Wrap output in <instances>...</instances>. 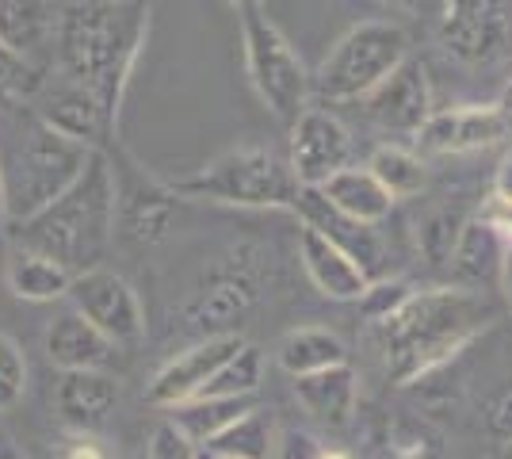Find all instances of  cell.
<instances>
[{"label":"cell","instance_id":"1","mask_svg":"<svg viewBox=\"0 0 512 459\" xmlns=\"http://www.w3.org/2000/svg\"><path fill=\"white\" fill-rule=\"evenodd\" d=\"M150 35V4L146 0H73L58 16V62L62 73L85 85L111 119L134 73V62Z\"/></svg>","mask_w":512,"mask_h":459},{"label":"cell","instance_id":"2","mask_svg":"<svg viewBox=\"0 0 512 459\" xmlns=\"http://www.w3.org/2000/svg\"><path fill=\"white\" fill-rule=\"evenodd\" d=\"M493 318L497 310L467 287L417 291L390 322L379 326L386 372L402 387L440 372L455 352H463L482 329L493 326Z\"/></svg>","mask_w":512,"mask_h":459},{"label":"cell","instance_id":"3","mask_svg":"<svg viewBox=\"0 0 512 459\" xmlns=\"http://www.w3.org/2000/svg\"><path fill=\"white\" fill-rule=\"evenodd\" d=\"M119 222V180L104 150L92 153L88 169L39 215L16 222L20 245L65 264L73 276L104 261Z\"/></svg>","mask_w":512,"mask_h":459},{"label":"cell","instance_id":"4","mask_svg":"<svg viewBox=\"0 0 512 459\" xmlns=\"http://www.w3.org/2000/svg\"><path fill=\"white\" fill-rule=\"evenodd\" d=\"M172 192L195 203H222L245 211H299L302 184L291 161L268 146H234L207 161L195 176L172 180Z\"/></svg>","mask_w":512,"mask_h":459},{"label":"cell","instance_id":"5","mask_svg":"<svg viewBox=\"0 0 512 459\" xmlns=\"http://www.w3.org/2000/svg\"><path fill=\"white\" fill-rule=\"evenodd\" d=\"M409 58V35L398 23L367 20L329 46L314 73V92L329 104H360Z\"/></svg>","mask_w":512,"mask_h":459},{"label":"cell","instance_id":"6","mask_svg":"<svg viewBox=\"0 0 512 459\" xmlns=\"http://www.w3.org/2000/svg\"><path fill=\"white\" fill-rule=\"evenodd\" d=\"M96 146H85L77 138H65L46 123H31V131L16 146L12 173H4L8 184V215L12 222H23L39 215L46 203L62 196L65 188L77 184V176L88 169Z\"/></svg>","mask_w":512,"mask_h":459},{"label":"cell","instance_id":"7","mask_svg":"<svg viewBox=\"0 0 512 459\" xmlns=\"http://www.w3.org/2000/svg\"><path fill=\"white\" fill-rule=\"evenodd\" d=\"M241 54H245V73H249L256 100L272 111L279 123L291 127L306 111L314 73L302 66L299 50L264 16V8L241 12Z\"/></svg>","mask_w":512,"mask_h":459},{"label":"cell","instance_id":"8","mask_svg":"<svg viewBox=\"0 0 512 459\" xmlns=\"http://www.w3.org/2000/svg\"><path fill=\"white\" fill-rule=\"evenodd\" d=\"M260 261L264 257L256 245H230L180 310L184 326L203 333V337L234 333L237 322L260 299V284H264V264Z\"/></svg>","mask_w":512,"mask_h":459},{"label":"cell","instance_id":"9","mask_svg":"<svg viewBox=\"0 0 512 459\" xmlns=\"http://www.w3.org/2000/svg\"><path fill=\"white\" fill-rule=\"evenodd\" d=\"M436 35L451 62L467 69L497 66L512 50V0H444Z\"/></svg>","mask_w":512,"mask_h":459},{"label":"cell","instance_id":"10","mask_svg":"<svg viewBox=\"0 0 512 459\" xmlns=\"http://www.w3.org/2000/svg\"><path fill=\"white\" fill-rule=\"evenodd\" d=\"M65 299L73 303L77 314H85L115 349L146 337V306L138 299V291L130 287V280H123L111 268L96 264V268L77 272Z\"/></svg>","mask_w":512,"mask_h":459},{"label":"cell","instance_id":"11","mask_svg":"<svg viewBox=\"0 0 512 459\" xmlns=\"http://www.w3.org/2000/svg\"><path fill=\"white\" fill-rule=\"evenodd\" d=\"M245 349V337L237 333H218V337H199L195 345H188L184 352H176L172 360H165L153 379L146 383V402L161 406V410H176L184 402H192L195 394L211 383V375Z\"/></svg>","mask_w":512,"mask_h":459},{"label":"cell","instance_id":"12","mask_svg":"<svg viewBox=\"0 0 512 459\" xmlns=\"http://www.w3.org/2000/svg\"><path fill=\"white\" fill-rule=\"evenodd\" d=\"M291 173L302 188H321L329 176L352 165V134L333 111L306 108L291 123Z\"/></svg>","mask_w":512,"mask_h":459},{"label":"cell","instance_id":"13","mask_svg":"<svg viewBox=\"0 0 512 459\" xmlns=\"http://www.w3.org/2000/svg\"><path fill=\"white\" fill-rule=\"evenodd\" d=\"M512 142L497 104H463L451 111H432L421 131L413 134V150L421 157H463Z\"/></svg>","mask_w":512,"mask_h":459},{"label":"cell","instance_id":"14","mask_svg":"<svg viewBox=\"0 0 512 459\" xmlns=\"http://www.w3.org/2000/svg\"><path fill=\"white\" fill-rule=\"evenodd\" d=\"M363 115L390 134H417L432 119V85L421 58L409 54L371 96H363Z\"/></svg>","mask_w":512,"mask_h":459},{"label":"cell","instance_id":"15","mask_svg":"<svg viewBox=\"0 0 512 459\" xmlns=\"http://www.w3.org/2000/svg\"><path fill=\"white\" fill-rule=\"evenodd\" d=\"M31 104H35V119L39 123L54 127L65 138H77L85 146H96L115 127V119L107 115L104 104L85 85H77L73 77H65V73L58 85H46L43 81V88L35 92Z\"/></svg>","mask_w":512,"mask_h":459},{"label":"cell","instance_id":"16","mask_svg":"<svg viewBox=\"0 0 512 459\" xmlns=\"http://www.w3.org/2000/svg\"><path fill=\"white\" fill-rule=\"evenodd\" d=\"M299 264L310 276V284L318 287V295L333 299V303H360V295L371 284V276L344 253L337 241H329L321 230L306 226V222L299 230Z\"/></svg>","mask_w":512,"mask_h":459},{"label":"cell","instance_id":"17","mask_svg":"<svg viewBox=\"0 0 512 459\" xmlns=\"http://www.w3.org/2000/svg\"><path fill=\"white\" fill-rule=\"evenodd\" d=\"M295 215H299L306 226L321 230L329 241H337L371 280H379L383 261H386V245H383V238H379V226H367V222H356V219H348V215H341L337 207L325 203V196H321L318 188H302L299 211H295Z\"/></svg>","mask_w":512,"mask_h":459},{"label":"cell","instance_id":"18","mask_svg":"<svg viewBox=\"0 0 512 459\" xmlns=\"http://www.w3.org/2000/svg\"><path fill=\"white\" fill-rule=\"evenodd\" d=\"M119 180V173H115ZM176 192L172 184H146L142 176H134L130 184L119 180V222L115 234H123L134 245H153L172 230L176 222Z\"/></svg>","mask_w":512,"mask_h":459},{"label":"cell","instance_id":"19","mask_svg":"<svg viewBox=\"0 0 512 459\" xmlns=\"http://www.w3.org/2000/svg\"><path fill=\"white\" fill-rule=\"evenodd\" d=\"M54 406L62 414L65 429L100 433L111 421V414H115V406H119V383L104 368H96V372H62Z\"/></svg>","mask_w":512,"mask_h":459},{"label":"cell","instance_id":"20","mask_svg":"<svg viewBox=\"0 0 512 459\" xmlns=\"http://www.w3.org/2000/svg\"><path fill=\"white\" fill-rule=\"evenodd\" d=\"M295 402L318 425L329 429H348L356 406H360V375L352 372V364H337L314 375H299L295 379Z\"/></svg>","mask_w":512,"mask_h":459},{"label":"cell","instance_id":"21","mask_svg":"<svg viewBox=\"0 0 512 459\" xmlns=\"http://www.w3.org/2000/svg\"><path fill=\"white\" fill-rule=\"evenodd\" d=\"M43 349L46 360L54 368H62V372H96V368H104L107 360H111L115 345L88 322L85 314L65 310V314H58L46 326Z\"/></svg>","mask_w":512,"mask_h":459},{"label":"cell","instance_id":"22","mask_svg":"<svg viewBox=\"0 0 512 459\" xmlns=\"http://www.w3.org/2000/svg\"><path fill=\"white\" fill-rule=\"evenodd\" d=\"M501 257H505V238H501L486 219L474 215V219L463 226L459 241H455L448 272H451V280H455V287L478 291V287L501 280Z\"/></svg>","mask_w":512,"mask_h":459},{"label":"cell","instance_id":"23","mask_svg":"<svg viewBox=\"0 0 512 459\" xmlns=\"http://www.w3.org/2000/svg\"><path fill=\"white\" fill-rule=\"evenodd\" d=\"M318 192L325 196L329 207H337L341 215H348V219H356V222H367V226H379L383 219H390V211H394V203H398L367 165H348V169H341L337 176H329Z\"/></svg>","mask_w":512,"mask_h":459},{"label":"cell","instance_id":"24","mask_svg":"<svg viewBox=\"0 0 512 459\" xmlns=\"http://www.w3.org/2000/svg\"><path fill=\"white\" fill-rule=\"evenodd\" d=\"M4 280H8V291L23 299V303H54V299H65L69 295V284H73V272L58 264L46 253H35V249H16L8 257V268H4Z\"/></svg>","mask_w":512,"mask_h":459},{"label":"cell","instance_id":"25","mask_svg":"<svg viewBox=\"0 0 512 459\" xmlns=\"http://www.w3.org/2000/svg\"><path fill=\"white\" fill-rule=\"evenodd\" d=\"M276 364L291 379H299V375H314L325 372V368H337V364H348V349L333 329L299 326L283 333V341L276 345Z\"/></svg>","mask_w":512,"mask_h":459},{"label":"cell","instance_id":"26","mask_svg":"<svg viewBox=\"0 0 512 459\" xmlns=\"http://www.w3.org/2000/svg\"><path fill=\"white\" fill-rule=\"evenodd\" d=\"M58 31V16L46 0H0V39L16 54L31 58Z\"/></svg>","mask_w":512,"mask_h":459},{"label":"cell","instance_id":"27","mask_svg":"<svg viewBox=\"0 0 512 459\" xmlns=\"http://www.w3.org/2000/svg\"><path fill=\"white\" fill-rule=\"evenodd\" d=\"M256 410V398H214V394H199L192 402L176 406L172 410V421L195 440V444H207L214 440L222 429H230L234 421H241L245 414Z\"/></svg>","mask_w":512,"mask_h":459},{"label":"cell","instance_id":"28","mask_svg":"<svg viewBox=\"0 0 512 459\" xmlns=\"http://www.w3.org/2000/svg\"><path fill=\"white\" fill-rule=\"evenodd\" d=\"M367 169L379 176V184H383L394 199H413L428 188L425 157L417 150H406V146H394V142L375 146L371 157H367Z\"/></svg>","mask_w":512,"mask_h":459},{"label":"cell","instance_id":"29","mask_svg":"<svg viewBox=\"0 0 512 459\" xmlns=\"http://www.w3.org/2000/svg\"><path fill=\"white\" fill-rule=\"evenodd\" d=\"M276 429L272 421L253 410L245 414L241 421H234L230 429H222L214 440L203 444V452H214V456H226V459H272L276 452Z\"/></svg>","mask_w":512,"mask_h":459},{"label":"cell","instance_id":"30","mask_svg":"<svg viewBox=\"0 0 512 459\" xmlns=\"http://www.w3.org/2000/svg\"><path fill=\"white\" fill-rule=\"evenodd\" d=\"M467 215L459 207H432L428 215L417 219V253L425 257L428 268H448L455 241L467 226Z\"/></svg>","mask_w":512,"mask_h":459},{"label":"cell","instance_id":"31","mask_svg":"<svg viewBox=\"0 0 512 459\" xmlns=\"http://www.w3.org/2000/svg\"><path fill=\"white\" fill-rule=\"evenodd\" d=\"M264 383V352L256 345H245L241 352H234L218 372L211 375V383L199 394H214V398H256ZM195 394V398H199Z\"/></svg>","mask_w":512,"mask_h":459},{"label":"cell","instance_id":"32","mask_svg":"<svg viewBox=\"0 0 512 459\" xmlns=\"http://www.w3.org/2000/svg\"><path fill=\"white\" fill-rule=\"evenodd\" d=\"M417 291L409 287V280H402V276H379V280H371L367 284V291L360 295V306H363V314L375 322V326H383V322H390L402 306L413 299Z\"/></svg>","mask_w":512,"mask_h":459},{"label":"cell","instance_id":"33","mask_svg":"<svg viewBox=\"0 0 512 459\" xmlns=\"http://www.w3.org/2000/svg\"><path fill=\"white\" fill-rule=\"evenodd\" d=\"M39 88H43L39 69L0 39V96H8V100H35Z\"/></svg>","mask_w":512,"mask_h":459},{"label":"cell","instance_id":"34","mask_svg":"<svg viewBox=\"0 0 512 459\" xmlns=\"http://www.w3.org/2000/svg\"><path fill=\"white\" fill-rule=\"evenodd\" d=\"M23 394H27V356L8 333H0V410L20 406Z\"/></svg>","mask_w":512,"mask_h":459},{"label":"cell","instance_id":"35","mask_svg":"<svg viewBox=\"0 0 512 459\" xmlns=\"http://www.w3.org/2000/svg\"><path fill=\"white\" fill-rule=\"evenodd\" d=\"M146 459H199V448H195V440L169 417V421L153 425L150 444H146Z\"/></svg>","mask_w":512,"mask_h":459},{"label":"cell","instance_id":"36","mask_svg":"<svg viewBox=\"0 0 512 459\" xmlns=\"http://www.w3.org/2000/svg\"><path fill=\"white\" fill-rule=\"evenodd\" d=\"M50 459H119V456L111 452L107 440H100V433H77V429H69V433L54 444Z\"/></svg>","mask_w":512,"mask_h":459},{"label":"cell","instance_id":"37","mask_svg":"<svg viewBox=\"0 0 512 459\" xmlns=\"http://www.w3.org/2000/svg\"><path fill=\"white\" fill-rule=\"evenodd\" d=\"M321 440L314 433H306V429H283L276 437V459H321Z\"/></svg>","mask_w":512,"mask_h":459},{"label":"cell","instance_id":"38","mask_svg":"<svg viewBox=\"0 0 512 459\" xmlns=\"http://www.w3.org/2000/svg\"><path fill=\"white\" fill-rule=\"evenodd\" d=\"M478 219H486L505 238V245H512V196H497L493 192L486 203H482V211H478Z\"/></svg>","mask_w":512,"mask_h":459},{"label":"cell","instance_id":"39","mask_svg":"<svg viewBox=\"0 0 512 459\" xmlns=\"http://www.w3.org/2000/svg\"><path fill=\"white\" fill-rule=\"evenodd\" d=\"M490 429L497 433L501 440H509L512 444V391L509 394H501L497 402H493V410H490Z\"/></svg>","mask_w":512,"mask_h":459},{"label":"cell","instance_id":"40","mask_svg":"<svg viewBox=\"0 0 512 459\" xmlns=\"http://www.w3.org/2000/svg\"><path fill=\"white\" fill-rule=\"evenodd\" d=\"M493 192H497V196H512V146H509V153L501 157V165H497V176H493Z\"/></svg>","mask_w":512,"mask_h":459},{"label":"cell","instance_id":"41","mask_svg":"<svg viewBox=\"0 0 512 459\" xmlns=\"http://www.w3.org/2000/svg\"><path fill=\"white\" fill-rule=\"evenodd\" d=\"M501 295H505V306L512 310V245H505V257H501Z\"/></svg>","mask_w":512,"mask_h":459},{"label":"cell","instance_id":"42","mask_svg":"<svg viewBox=\"0 0 512 459\" xmlns=\"http://www.w3.org/2000/svg\"><path fill=\"white\" fill-rule=\"evenodd\" d=\"M497 111H501V119H505V127H509V138H512V77H509V85L501 88V100H497Z\"/></svg>","mask_w":512,"mask_h":459},{"label":"cell","instance_id":"43","mask_svg":"<svg viewBox=\"0 0 512 459\" xmlns=\"http://www.w3.org/2000/svg\"><path fill=\"white\" fill-rule=\"evenodd\" d=\"M12 222V215H8V184H4V165H0V230Z\"/></svg>","mask_w":512,"mask_h":459},{"label":"cell","instance_id":"44","mask_svg":"<svg viewBox=\"0 0 512 459\" xmlns=\"http://www.w3.org/2000/svg\"><path fill=\"white\" fill-rule=\"evenodd\" d=\"M0 459H23L20 448H16V440L8 437V433H0Z\"/></svg>","mask_w":512,"mask_h":459},{"label":"cell","instance_id":"45","mask_svg":"<svg viewBox=\"0 0 512 459\" xmlns=\"http://www.w3.org/2000/svg\"><path fill=\"white\" fill-rule=\"evenodd\" d=\"M226 4H230L234 12H253V8H260L264 0H226Z\"/></svg>","mask_w":512,"mask_h":459},{"label":"cell","instance_id":"46","mask_svg":"<svg viewBox=\"0 0 512 459\" xmlns=\"http://www.w3.org/2000/svg\"><path fill=\"white\" fill-rule=\"evenodd\" d=\"M390 4H398V8H421V0H390Z\"/></svg>","mask_w":512,"mask_h":459},{"label":"cell","instance_id":"47","mask_svg":"<svg viewBox=\"0 0 512 459\" xmlns=\"http://www.w3.org/2000/svg\"><path fill=\"white\" fill-rule=\"evenodd\" d=\"M321 459H348V456H344V452H333V448H325V452H321Z\"/></svg>","mask_w":512,"mask_h":459},{"label":"cell","instance_id":"48","mask_svg":"<svg viewBox=\"0 0 512 459\" xmlns=\"http://www.w3.org/2000/svg\"><path fill=\"white\" fill-rule=\"evenodd\" d=\"M199 459H226V456H214V452H203Z\"/></svg>","mask_w":512,"mask_h":459},{"label":"cell","instance_id":"49","mask_svg":"<svg viewBox=\"0 0 512 459\" xmlns=\"http://www.w3.org/2000/svg\"><path fill=\"white\" fill-rule=\"evenodd\" d=\"M383 4H390V0H383Z\"/></svg>","mask_w":512,"mask_h":459}]
</instances>
